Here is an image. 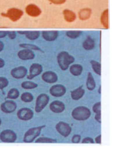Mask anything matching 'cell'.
Here are the masks:
<instances>
[{
	"label": "cell",
	"instance_id": "6da1fadb",
	"mask_svg": "<svg viewBox=\"0 0 122 148\" xmlns=\"http://www.w3.org/2000/svg\"><path fill=\"white\" fill-rule=\"evenodd\" d=\"M57 61L60 69L62 71H67L69 68L71 64L75 62V58L69 52L66 51H62L58 53L57 57Z\"/></svg>",
	"mask_w": 122,
	"mask_h": 148
},
{
	"label": "cell",
	"instance_id": "7a4b0ae2",
	"mask_svg": "<svg viewBox=\"0 0 122 148\" xmlns=\"http://www.w3.org/2000/svg\"><path fill=\"white\" fill-rule=\"evenodd\" d=\"M91 116L90 110L85 106H80L75 108L72 110L71 116L76 121H85Z\"/></svg>",
	"mask_w": 122,
	"mask_h": 148
},
{
	"label": "cell",
	"instance_id": "3957f363",
	"mask_svg": "<svg viewBox=\"0 0 122 148\" xmlns=\"http://www.w3.org/2000/svg\"><path fill=\"white\" fill-rule=\"evenodd\" d=\"M45 127L46 125H42L29 129L25 132V134H24L23 136L24 142L26 143L34 142L35 140L41 134L42 129L45 128Z\"/></svg>",
	"mask_w": 122,
	"mask_h": 148
},
{
	"label": "cell",
	"instance_id": "277c9868",
	"mask_svg": "<svg viewBox=\"0 0 122 148\" xmlns=\"http://www.w3.org/2000/svg\"><path fill=\"white\" fill-rule=\"evenodd\" d=\"M24 15V12L17 8H12L9 9L6 13H2L1 16L8 18L12 22L19 21Z\"/></svg>",
	"mask_w": 122,
	"mask_h": 148
},
{
	"label": "cell",
	"instance_id": "5b68a950",
	"mask_svg": "<svg viewBox=\"0 0 122 148\" xmlns=\"http://www.w3.org/2000/svg\"><path fill=\"white\" fill-rule=\"evenodd\" d=\"M50 101V97L46 94H40L36 98L35 112L40 113L48 105Z\"/></svg>",
	"mask_w": 122,
	"mask_h": 148
},
{
	"label": "cell",
	"instance_id": "8992f818",
	"mask_svg": "<svg viewBox=\"0 0 122 148\" xmlns=\"http://www.w3.org/2000/svg\"><path fill=\"white\" fill-rule=\"evenodd\" d=\"M17 139V134L10 129H5L0 133V140L3 143H13Z\"/></svg>",
	"mask_w": 122,
	"mask_h": 148
},
{
	"label": "cell",
	"instance_id": "52a82bcc",
	"mask_svg": "<svg viewBox=\"0 0 122 148\" xmlns=\"http://www.w3.org/2000/svg\"><path fill=\"white\" fill-rule=\"evenodd\" d=\"M57 132L64 137H67L70 135L72 129L69 123L64 121H59L56 125Z\"/></svg>",
	"mask_w": 122,
	"mask_h": 148
},
{
	"label": "cell",
	"instance_id": "ba28073f",
	"mask_svg": "<svg viewBox=\"0 0 122 148\" xmlns=\"http://www.w3.org/2000/svg\"><path fill=\"white\" fill-rule=\"evenodd\" d=\"M34 115V111L28 108H23L18 110L17 113L18 119L22 121H29L31 120Z\"/></svg>",
	"mask_w": 122,
	"mask_h": 148
},
{
	"label": "cell",
	"instance_id": "9c48e42d",
	"mask_svg": "<svg viewBox=\"0 0 122 148\" xmlns=\"http://www.w3.org/2000/svg\"><path fill=\"white\" fill-rule=\"evenodd\" d=\"M25 12L28 16L36 18L42 14V11L37 5L34 3H31L26 6Z\"/></svg>",
	"mask_w": 122,
	"mask_h": 148
},
{
	"label": "cell",
	"instance_id": "30bf717a",
	"mask_svg": "<svg viewBox=\"0 0 122 148\" xmlns=\"http://www.w3.org/2000/svg\"><path fill=\"white\" fill-rule=\"evenodd\" d=\"M43 72V66L39 63H33L31 65L29 70V75L27 76L28 79L31 80L39 76Z\"/></svg>",
	"mask_w": 122,
	"mask_h": 148
},
{
	"label": "cell",
	"instance_id": "8fae6325",
	"mask_svg": "<svg viewBox=\"0 0 122 148\" xmlns=\"http://www.w3.org/2000/svg\"><path fill=\"white\" fill-rule=\"evenodd\" d=\"M67 92L65 86L62 84H58L52 86L50 89V94L54 97H61L64 96Z\"/></svg>",
	"mask_w": 122,
	"mask_h": 148
},
{
	"label": "cell",
	"instance_id": "7c38bea8",
	"mask_svg": "<svg viewBox=\"0 0 122 148\" xmlns=\"http://www.w3.org/2000/svg\"><path fill=\"white\" fill-rule=\"evenodd\" d=\"M1 110L3 112L6 114H11L15 112L17 108V104L11 100H6L1 104Z\"/></svg>",
	"mask_w": 122,
	"mask_h": 148
},
{
	"label": "cell",
	"instance_id": "4fadbf2b",
	"mask_svg": "<svg viewBox=\"0 0 122 148\" xmlns=\"http://www.w3.org/2000/svg\"><path fill=\"white\" fill-rule=\"evenodd\" d=\"M27 68L23 66L15 67L10 71L11 76L15 79H22L27 75Z\"/></svg>",
	"mask_w": 122,
	"mask_h": 148
},
{
	"label": "cell",
	"instance_id": "5bb4252c",
	"mask_svg": "<svg viewBox=\"0 0 122 148\" xmlns=\"http://www.w3.org/2000/svg\"><path fill=\"white\" fill-rule=\"evenodd\" d=\"M42 79L44 82L48 84H54L58 80L57 74L53 71H46L43 73Z\"/></svg>",
	"mask_w": 122,
	"mask_h": 148
},
{
	"label": "cell",
	"instance_id": "9a60e30c",
	"mask_svg": "<svg viewBox=\"0 0 122 148\" xmlns=\"http://www.w3.org/2000/svg\"><path fill=\"white\" fill-rule=\"evenodd\" d=\"M18 57L19 59L24 61L32 60L35 57V54L32 50L28 49H23L20 50L17 53Z\"/></svg>",
	"mask_w": 122,
	"mask_h": 148
},
{
	"label": "cell",
	"instance_id": "2e32d148",
	"mask_svg": "<svg viewBox=\"0 0 122 148\" xmlns=\"http://www.w3.org/2000/svg\"><path fill=\"white\" fill-rule=\"evenodd\" d=\"M41 34L43 39L49 42L56 40L59 35L58 30H44Z\"/></svg>",
	"mask_w": 122,
	"mask_h": 148
},
{
	"label": "cell",
	"instance_id": "e0dca14e",
	"mask_svg": "<svg viewBox=\"0 0 122 148\" xmlns=\"http://www.w3.org/2000/svg\"><path fill=\"white\" fill-rule=\"evenodd\" d=\"M50 109L51 112L55 114H60L63 112L65 110V105L62 101L55 100L50 103Z\"/></svg>",
	"mask_w": 122,
	"mask_h": 148
},
{
	"label": "cell",
	"instance_id": "ac0fdd59",
	"mask_svg": "<svg viewBox=\"0 0 122 148\" xmlns=\"http://www.w3.org/2000/svg\"><path fill=\"white\" fill-rule=\"evenodd\" d=\"M62 15L64 20L67 23H73L76 20V14L74 11L69 9H65L62 11Z\"/></svg>",
	"mask_w": 122,
	"mask_h": 148
},
{
	"label": "cell",
	"instance_id": "d6986e66",
	"mask_svg": "<svg viewBox=\"0 0 122 148\" xmlns=\"http://www.w3.org/2000/svg\"><path fill=\"white\" fill-rule=\"evenodd\" d=\"M92 14V10L89 8H85L80 9L78 12V18L81 21H87L89 20Z\"/></svg>",
	"mask_w": 122,
	"mask_h": 148
},
{
	"label": "cell",
	"instance_id": "ffe728a7",
	"mask_svg": "<svg viewBox=\"0 0 122 148\" xmlns=\"http://www.w3.org/2000/svg\"><path fill=\"white\" fill-rule=\"evenodd\" d=\"M100 23L104 28L109 29V9L104 10L100 16Z\"/></svg>",
	"mask_w": 122,
	"mask_h": 148
},
{
	"label": "cell",
	"instance_id": "44dd1931",
	"mask_svg": "<svg viewBox=\"0 0 122 148\" xmlns=\"http://www.w3.org/2000/svg\"><path fill=\"white\" fill-rule=\"evenodd\" d=\"M85 92V90L83 89L82 86H80V87L78 88L77 89L72 90L71 92V97L72 100L75 101L80 100L84 95Z\"/></svg>",
	"mask_w": 122,
	"mask_h": 148
},
{
	"label": "cell",
	"instance_id": "7402d4cb",
	"mask_svg": "<svg viewBox=\"0 0 122 148\" xmlns=\"http://www.w3.org/2000/svg\"><path fill=\"white\" fill-rule=\"evenodd\" d=\"M82 47L86 51H91L95 47V40L91 38L90 36H87L86 39H85L82 44Z\"/></svg>",
	"mask_w": 122,
	"mask_h": 148
},
{
	"label": "cell",
	"instance_id": "603a6c76",
	"mask_svg": "<svg viewBox=\"0 0 122 148\" xmlns=\"http://www.w3.org/2000/svg\"><path fill=\"white\" fill-rule=\"evenodd\" d=\"M69 71L73 76H79L83 71V67L79 64H74L70 66Z\"/></svg>",
	"mask_w": 122,
	"mask_h": 148
},
{
	"label": "cell",
	"instance_id": "cb8c5ba5",
	"mask_svg": "<svg viewBox=\"0 0 122 148\" xmlns=\"http://www.w3.org/2000/svg\"><path fill=\"white\" fill-rule=\"evenodd\" d=\"M86 87L89 90H94L96 88V82L92 75V73L89 72L86 80Z\"/></svg>",
	"mask_w": 122,
	"mask_h": 148
},
{
	"label": "cell",
	"instance_id": "d4e9b609",
	"mask_svg": "<svg viewBox=\"0 0 122 148\" xmlns=\"http://www.w3.org/2000/svg\"><path fill=\"white\" fill-rule=\"evenodd\" d=\"M90 64L92 66V68L94 72L97 74L98 75L101 76V64L98 61L96 60H91L90 61Z\"/></svg>",
	"mask_w": 122,
	"mask_h": 148
},
{
	"label": "cell",
	"instance_id": "484cf974",
	"mask_svg": "<svg viewBox=\"0 0 122 148\" xmlns=\"http://www.w3.org/2000/svg\"><path fill=\"white\" fill-rule=\"evenodd\" d=\"M40 34L41 32L39 30H28V33L25 35V36L29 40L34 41L39 38Z\"/></svg>",
	"mask_w": 122,
	"mask_h": 148
},
{
	"label": "cell",
	"instance_id": "4316f807",
	"mask_svg": "<svg viewBox=\"0 0 122 148\" xmlns=\"http://www.w3.org/2000/svg\"><path fill=\"white\" fill-rule=\"evenodd\" d=\"M20 92L17 88H12L8 93L7 98L9 100H15L19 97Z\"/></svg>",
	"mask_w": 122,
	"mask_h": 148
},
{
	"label": "cell",
	"instance_id": "83f0119b",
	"mask_svg": "<svg viewBox=\"0 0 122 148\" xmlns=\"http://www.w3.org/2000/svg\"><path fill=\"white\" fill-rule=\"evenodd\" d=\"M21 88L24 89L31 90V89H34L36 88H37L38 84L31 81H25L21 83Z\"/></svg>",
	"mask_w": 122,
	"mask_h": 148
},
{
	"label": "cell",
	"instance_id": "f1b7e54d",
	"mask_svg": "<svg viewBox=\"0 0 122 148\" xmlns=\"http://www.w3.org/2000/svg\"><path fill=\"white\" fill-rule=\"evenodd\" d=\"M82 33V31L81 30H68L66 32L65 34L66 36L70 39H76L81 36Z\"/></svg>",
	"mask_w": 122,
	"mask_h": 148
},
{
	"label": "cell",
	"instance_id": "f546056e",
	"mask_svg": "<svg viewBox=\"0 0 122 148\" xmlns=\"http://www.w3.org/2000/svg\"><path fill=\"white\" fill-rule=\"evenodd\" d=\"M35 142L37 143H55L57 142V140L50 137H41L37 139Z\"/></svg>",
	"mask_w": 122,
	"mask_h": 148
},
{
	"label": "cell",
	"instance_id": "4dcf8cb0",
	"mask_svg": "<svg viewBox=\"0 0 122 148\" xmlns=\"http://www.w3.org/2000/svg\"><path fill=\"white\" fill-rule=\"evenodd\" d=\"M19 46L23 49H28L29 50L36 51H41L43 52L42 49L37 45L33 44H29V43H21L19 45Z\"/></svg>",
	"mask_w": 122,
	"mask_h": 148
},
{
	"label": "cell",
	"instance_id": "1f68e13d",
	"mask_svg": "<svg viewBox=\"0 0 122 148\" xmlns=\"http://www.w3.org/2000/svg\"><path fill=\"white\" fill-rule=\"evenodd\" d=\"M20 99L22 101L25 103H30L34 100L33 95L30 92H26L23 93L20 96Z\"/></svg>",
	"mask_w": 122,
	"mask_h": 148
},
{
	"label": "cell",
	"instance_id": "d6a6232c",
	"mask_svg": "<svg viewBox=\"0 0 122 148\" xmlns=\"http://www.w3.org/2000/svg\"><path fill=\"white\" fill-rule=\"evenodd\" d=\"M9 80L4 77H0V90H3L9 85Z\"/></svg>",
	"mask_w": 122,
	"mask_h": 148
},
{
	"label": "cell",
	"instance_id": "836d02e7",
	"mask_svg": "<svg viewBox=\"0 0 122 148\" xmlns=\"http://www.w3.org/2000/svg\"><path fill=\"white\" fill-rule=\"evenodd\" d=\"M101 103L98 101L94 104L92 106V110L95 114H98L101 112Z\"/></svg>",
	"mask_w": 122,
	"mask_h": 148
},
{
	"label": "cell",
	"instance_id": "e575fe53",
	"mask_svg": "<svg viewBox=\"0 0 122 148\" xmlns=\"http://www.w3.org/2000/svg\"><path fill=\"white\" fill-rule=\"evenodd\" d=\"M81 140V137L80 135L79 134H75L73 135L71 138V142L73 143H75V144H78L79 143H80Z\"/></svg>",
	"mask_w": 122,
	"mask_h": 148
},
{
	"label": "cell",
	"instance_id": "d590c367",
	"mask_svg": "<svg viewBox=\"0 0 122 148\" xmlns=\"http://www.w3.org/2000/svg\"><path fill=\"white\" fill-rule=\"evenodd\" d=\"M82 143H85V144H94L95 141L92 138H91L90 137H85L82 140Z\"/></svg>",
	"mask_w": 122,
	"mask_h": 148
},
{
	"label": "cell",
	"instance_id": "8d00e7d4",
	"mask_svg": "<svg viewBox=\"0 0 122 148\" xmlns=\"http://www.w3.org/2000/svg\"><path fill=\"white\" fill-rule=\"evenodd\" d=\"M48 1L54 5H62L66 3L67 0H48Z\"/></svg>",
	"mask_w": 122,
	"mask_h": 148
},
{
	"label": "cell",
	"instance_id": "74e56055",
	"mask_svg": "<svg viewBox=\"0 0 122 148\" xmlns=\"http://www.w3.org/2000/svg\"><path fill=\"white\" fill-rule=\"evenodd\" d=\"M8 36L10 40H15L17 37V32L11 30V31H8Z\"/></svg>",
	"mask_w": 122,
	"mask_h": 148
},
{
	"label": "cell",
	"instance_id": "f35d334b",
	"mask_svg": "<svg viewBox=\"0 0 122 148\" xmlns=\"http://www.w3.org/2000/svg\"><path fill=\"white\" fill-rule=\"evenodd\" d=\"M95 119L98 123H101V112L98 113V114H95Z\"/></svg>",
	"mask_w": 122,
	"mask_h": 148
},
{
	"label": "cell",
	"instance_id": "ab89813d",
	"mask_svg": "<svg viewBox=\"0 0 122 148\" xmlns=\"http://www.w3.org/2000/svg\"><path fill=\"white\" fill-rule=\"evenodd\" d=\"M8 30H0V39L4 38L6 36H8Z\"/></svg>",
	"mask_w": 122,
	"mask_h": 148
},
{
	"label": "cell",
	"instance_id": "60d3db41",
	"mask_svg": "<svg viewBox=\"0 0 122 148\" xmlns=\"http://www.w3.org/2000/svg\"><path fill=\"white\" fill-rule=\"evenodd\" d=\"M95 143L96 144H98V145H101V135L100 134L96 136L95 138Z\"/></svg>",
	"mask_w": 122,
	"mask_h": 148
},
{
	"label": "cell",
	"instance_id": "b9f144b4",
	"mask_svg": "<svg viewBox=\"0 0 122 148\" xmlns=\"http://www.w3.org/2000/svg\"><path fill=\"white\" fill-rule=\"evenodd\" d=\"M5 64L6 63H5L4 60L3 58H0V69H1V68H3V67H4L5 66Z\"/></svg>",
	"mask_w": 122,
	"mask_h": 148
},
{
	"label": "cell",
	"instance_id": "7bdbcfd3",
	"mask_svg": "<svg viewBox=\"0 0 122 148\" xmlns=\"http://www.w3.org/2000/svg\"><path fill=\"white\" fill-rule=\"evenodd\" d=\"M28 30H18L17 32L20 35H25L28 33Z\"/></svg>",
	"mask_w": 122,
	"mask_h": 148
},
{
	"label": "cell",
	"instance_id": "ee69618b",
	"mask_svg": "<svg viewBox=\"0 0 122 148\" xmlns=\"http://www.w3.org/2000/svg\"><path fill=\"white\" fill-rule=\"evenodd\" d=\"M4 45L3 41H1L0 40V52H2L4 50Z\"/></svg>",
	"mask_w": 122,
	"mask_h": 148
},
{
	"label": "cell",
	"instance_id": "f6af8a7d",
	"mask_svg": "<svg viewBox=\"0 0 122 148\" xmlns=\"http://www.w3.org/2000/svg\"><path fill=\"white\" fill-rule=\"evenodd\" d=\"M98 92L99 94H101V85L99 86V89H98Z\"/></svg>",
	"mask_w": 122,
	"mask_h": 148
},
{
	"label": "cell",
	"instance_id": "bcb514c9",
	"mask_svg": "<svg viewBox=\"0 0 122 148\" xmlns=\"http://www.w3.org/2000/svg\"><path fill=\"white\" fill-rule=\"evenodd\" d=\"M1 123H2V120L1 119H0V126L1 125Z\"/></svg>",
	"mask_w": 122,
	"mask_h": 148
}]
</instances>
